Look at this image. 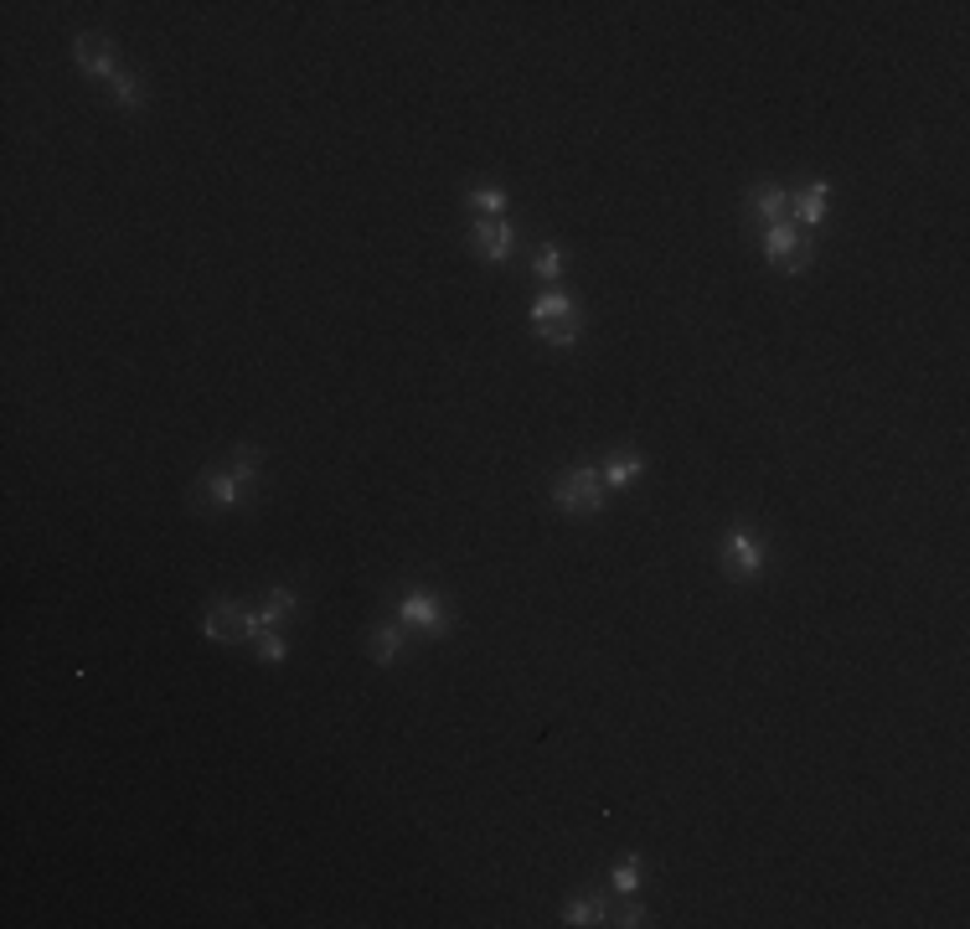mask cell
Wrapping results in <instances>:
<instances>
[{
	"instance_id": "obj_1",
	"label": "cell",
	"mask_w": 970,
	"mask_h": 929,
	"mask_svg": "<svg viewBox=\"0 0 970 929\" xmlns=\"http://www.w3.org/2000/svg\"><path fill=\"white\" fill-rule=\"evenodd\" d=\"M258 465H263V455H258L254 444H243V450L228 455V470L201 475V486L192 491V501H197L201 512H233V506H248V486H254Z\"/></svg>"
},
{
	"instance_id": "obj_2",
	"label": "cell",
	"mask_w": 970,
	"mask_h": 929,
	"mask_svg": "<svg viewBox=\"0 0 970 929\" xmlns=\"http://www.w3.org/2000/svg\"><path fill=\"white\" fill-rule=\"evenodd\" d=\"M527 320H532V331L548 346H574L578 341V300L563 295V290H548V295H537L527 305Z\"/></svg>"
},
{
	"instance_id": "obj_3",
	"label": "cell",
	"mask_w": 970,
	"mask_h": 929,
	"mask_svg": "<svg viewBox=\"0 0 970 929\" xmlns=\"http://www.w3.org/2000/svg\"><path fill=\"white\" fill-rule=\"evenodd\" d=\"M717 563H723V574L733 584H753V578H764L770 569V548L749 533V527H728V533L717 537Z\"/></svg>"
},
{
	"instance_id": "obj_4",
	"label": "cell",
	"mask_w": 970,
	"mask_h": 929,
	"mask_svg": "<svg viewBox=\"0 0 970 929\" xmlns=\"http://www.w3.org/2000/svg\"><path fill=\"white\" fill-rule=\"evenodd\" d=\"M553 506L568 516H599L604 512V480L594 465H574L553 480Z\"/></svg>"
},
{
	"instance_id": "obj_5",
	"label": "cell",
	"mask_w": 970,
	"mask_h": 929,
	"mask_svg": "<svg viewBox=\"0 0 970 929\" xmlns=\"http://www.w3.org/2000/svg\"><path fill=\"white\" fill-rule=\"evenodd\" d=\"M759 248L770 258L774 269H785V274H800V269H811V243L795 233L790 222H770L764 237H759Z\"/></svg>"
},
{
	"instance_id": "obj_6",
	"label": "cell",
	"mask_w": 970,
	"mask_h": 929,
	"mask_svg": "<svg viewBox=\"0 0 970 929\" xmlns=\"http://www.w3.org/2000/svg\"><path fill=\"white\" fill-rule=\"evenodd\" d=\"M73 62H78L88 78H103V83H114L124 73L120 47H114V37H103V32H83V37H73Z\"/></svg>"
},
{
	"instance_id": "obj_7",
	"label": "cell",
	"mask_w": 970,
	"mask_h": 929,
	"mask_svg": "<svg viewBox=\"0 0 970 929\" xmlns=\"http://www.w3.org/2000/svg\"><path fill=\"white\" fill-rule=\"evenodd\" d=\"M201 635L218 640V646H233V640H248V610L238 599H212L201 610Z\"/></svg>"
},
{
	"instance_id": "obj_8",
	"label": "cell",
	"mask_w": 970,
	"mask_h": 929,
	"mask_svg": "<svg viewBox=\"0 0 970 929\" xmlns=\"http://www.w3.org/2000/svg\"><path fill=\"white\" fill-rule=\"evenodd\" d=\"M397 620L414 625V631H423V635H450V610H444L429 589L403 594V599H397Z\"/></svg>"
},
{
	"instance_id": "obj_9",
	"label": "cell",
	"mask_w": 970,
	"mask_h": 929,
	"mask_svg": "<svg viewBox=\"0 0 970 929\" xmlns=\"http://www.w3.org/2000/svg\"><path fill=\"white\" fill-rule=\"evenodd\" d=\"M470 248H476V258H486V264H506L512 248H516L512 222L506 218H470Z\"/></svg>"
},
{
	"instance_id": "obj_10",
	"label": "cell",
	"mask_w": 970,
	"mask_h": 929,
	"mask_svg": "<svg viewBox=\"0 0 970 929\" xmlns=\"http://www.w3.org/2000/svg\"><path fill=\"white\" fill-rule=\"evenodd\" d=\"M295 610H299L295 589L274 584V589H269V599H263V610H248V640H254V635H263V631H284V625L295 620Z\"/></svg>"
},
{
	"instance_id": "obj_11",
	"label": "cell",
	"mask_w": 970,
	"mask_h": 929,
	"mask_svg": "<svg viewBox=\"0 0 970 929\" xmlns=\"http://www.w3.org/2000/svg\"><path fill=\"white\" fill-rule=\"evenodd\" d=\"M785 212H790V192L785 186H774V181H759L749 192V218L759 222V228H770V222H785Z\"/></svg>"
},
{
	"instance_id": "obj_12",
	"label": "cell",
	"mask_w": 970,
	"mask_h": 929,
	"mask_svg": "<svg viewBox=\"0 0 970 929\" xmlns=\"http://www.w3.org/2000/svg\"><path fill=\"white\" fill-rule=\"evenodd\" d=\"M826 197H832V186H826V181L800 186V192L790 197V218L800 222V228H821V222H826Z\"/></svg>"
},
{
	"instance_id": "obj_13",
	"label": "cell",
	"mask_w": 970,
	"mask_h": 929,
	"mask_svg": "<svg viewBox=\"0 0 970 929\" xmlns=\"http://www.w3.org/2000/svg\"><path fill=\"white\" fill-rule=\"evenodd\" d=\"M640 470H646V455H640V450H614V455L599 465V480H604V491H619V486L640 480Z\"/></svg>"
},
{
	"instance_id": "obj_14",
	"label": "cell",
	"mask_w": 970,
	"mask_h": 929,
	"mask_svg": "<svg viewBox=\"0 0 970 929\" xmlns=\"http://www.w3.org/2000/svg\"><path fill=\"white\" fill-rule=\"evenodd\" d=\"M397 651H403V620H397V625H372V635H367V656H372L377 667H393Z\"/></svg>"
},
{
	"instance_id": "obj_15",
	"label": "cell",
	"mask_w": 970,
	"mask_h": 929,
	"mask_svg": "<svg viewBox=\"0 0 970 929\" xmlns=\"http://www.w3.org/2000/svg\"><path fill=\"white\" fill-rule=\"evenodd\" d=\"M610 919V899L604 893H589V899H568L563 904V925H599Z\"/></svg>"
},
{
	"instance_id": "obj_16",
	"label": "cell",
	"mask_w": 970,
	"mask_h": 929,
	"mask_svg": "<svg viewBox=\"0 0 970 929\" xmlns=\"http://www.w3.org/2000/svg\"><path fill=\"white\" fill-rule=\"evenodd\" d=\"M465 207H470L476 218H506V192H495V186H470V192H465Z\"/></svg>"
},
{
	"instance_id": "obj_17",
	"label": "cell",
	"mask_w": 970,
	"mask_h": 929,
	"mask_svg": "<svg viewBox=\"0 0 970 929\" xmlns=\"http://www.w3.org/2000/svg\"><path fill=\"white\" fill-rule=\"evenodd\" d=\"M563 269H568L563 248H557V243H537V248H532V274L553 284V279H563Z\"/></svg>"
},
{
	"instance_id": "obj_18",
	"label": "cell",
	"mask_w": 970,
	"mask_h": 929,
	"mask_svg": "<svg viewBox=\"0 0 970 929\" xmlns=\"http://www.w3.org/2000/svg\"><path fill=\"white\" fill-rule=\"evenodd\" d=\"M640 878H646V863L630 852V857H619V863L610 868V889L614 893H635V889H640Z\"/></svg>"
},
{
	"instance_id": "obj_19",
	"label": "cell",
	"mask_w": 970,
	"mask_h": 929,
	"mask_svg": "<svg viewBox=\"0 0 970 929\" xmlns=\"http://www.w3.org/2000/svg\"><path fill=\"white\" fill-rule=\"evenodd\" d=\"M109 99L120 103V109H130V114H135V109H145V83H139L135 73H120V78L109 83Z\"/></svg>"
},
{
	"instance_id": "obj_20",
	"label": "cell",
	"mask_w": 970,
	"mask_h": 929,
	"mask_svg": "<svg viewBox=\"0 0 970 929\" xmlns=\"http://www.w3.org/2000/svg\"><path fill=\"white\" fill-rule=\"evenodd\" d=\"M254 640H258V661H269V667H279V661H290V640H284V635L263 631V635H254Z\"/></svg>"
},
{
	"instance_id": "obj_21",
	"label": "cell",
	"mask_w": 970,
	"mask_h": 929,
	"mask_svg": "<svg viewBox=\"0 0 970 929\" xmlns=\"http://www.w3.org/2000/svg\"><path fill=\"white\" fill-rule=\"evenodd\" d=\"M614 925H619V929H635V925H646V904H625V909L614 914Z\"/></svg>"
}]
</instances>
